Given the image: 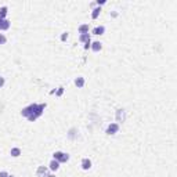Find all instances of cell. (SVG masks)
<instances>
[{"instance_id":"cell-1","label":"cell","mask_w":177,"mask_h":177,"mask_svg":"<svg viewBox=\"0 0 177 177\" xmlns=\"http://www.w3.org/2000/svg\"><path fill=\"white\" fill-rule=\"evenodd\" d=\"M44 108H46V104H31L29 107L24 108L21 111V115L25 116L29 122H35L39 116L43 115Z\"/></svg>"},{"instance_id":"cell-2","label":"cell","mask_w":177,"mask_h":177,"mask_svg":"<svg viewBox=\"0 0 177 177\" xmlns=\"http://www.w3.org/2000/svg\"><path fill=\"white\" fill-rule=\"evenodd\" d=\"M53 159H55V161L60 162V163H65V162L69 161V155L62 152V151H57V152L53 154Z\"/></svg>"},{"instance_id":"cell-3","label":"cell","mask_w":177,"mask_h":177,"mask_svg":"<svg viewBox=\"0 0 177 177\" xmlns=\"http://www.w3.org/2000/svg\"><path fill=\"white\" fill-rule=\"evenodd\" d=\"M118 131H119V125L118 123H111V125H108L105 133L109 134V136H114V134H116Z\"/></svg>"},{"instance_id":"cell-4","label":"cell","mask_w":177,"mask_h":177,"mask_svg":"<svg viewBox=\"0 0 177 177\" xmlns=\"http://www.w3.org/2000/svg\"><path fill=\"white\" fill-rule=\"evenodd\" d=\"M115 118H116V122H125L126 120V111L125 109H118L115 114Z\"/></svg>"},{"instance_id":"cell-5","label":"cell","mask_w":177,"mask_h":177,"mask_svg":"<svg viewBox=\"0 0 177 177\" xmlns=\"http://www.w3.org/2000/svg\"><path fill=\"white\" fill-rule=\"evenodd\" d=\"M48 174V169L46 166H39L38 170H36V176L38 177H47Z\"/></svg>"},{"instance_id":"cell-6","label":"cell","mask_w":177,"mask_h":177,"mask_svg":"<svg viewBox=\"0 0 177 177\" xmlns=\"http://www.w3.org/2000/svg\"><path fill=\"white\" fill-rule=\"evenodd\" d=\"M80 166H82V169L83 170H90L92 169V161H90L89 158H83V159H82V163H80Z\"/></svg>"},{"instance_id":"cell-7","label":"cell","mask_w":177,"mask_h":177,"mask_svg":"<svg viewBox=\"0 0 177 177\" xmlns=\"http://www.w3.org/2000/svg\"><path fill=\"white\" fill-rule=\"evenodd\" d=\"M90 48H92L94 53H98V51H101V48H102V43L101 42H92Z\"/></svg>"},{"instance_id":"cell-8","label":"cell","mask_w":177,"mask_h":177,"mask_svg":"<svg viewBox=\"0 0 177 177\" xmlns=\"http://www.w3.org/2000/svg\"><path fill=\"white\" fill-rule=\"evenodd\" d=\"M10 21H8L7 18L6 20H0V31H7V29H10Z\"/></svg>"},{"instance_id":"cell-9","label":"cell","mask_w":177,"mask_h":177,"mask_svg":"<svg viewBox=\"0 0 177 177\" xmlns=\"http://www.w3.org/2000/svg\"><path fill=\"white\" fill-rule=\"evenodd\" d=\"M21 154H22V151H21V148H18V147H13V148L10 149V155H11L13 158H18Z\"/></svg>"},{"instance_id":"cell-10","label":"cell","mask_w":177,"mask_h":177,"mask_svg":"<svg viewBox=\"0 0 177 177\" xmlns=\"http://www.w3.org/2000/svg\"><path fill=\"white\" fill-rule=\"evenodd\" d=\"M48 169L51 170V172H57V170L60 169V162H57L55 159H53V161L48 163Z\"/></svg>"},{"instance_id":"cell-11","label":"cell","mask_w":177,"mask_h":177,"mask_svg":"<svg viewBox=\"0 0 177 177\" xmlns=\"http://www.w3.org/2000/svg\"><path fill=\"white\" fill-rule=\"evenodd\" d=\"M85 83H86V80L83 76H77L76 79H75V86H76L77 89H82V87L85 86Z\"/></svg>"},{"instance_id":"cell-12","label":"cell","mask_w":177,"mask_h":177,"mask_svg":"<svg viewBox=\"0 0 177 177\" xmlns=\"http://www.w3.org/2000/svg\"><path fill=\"white\" fill-rule=\"evenodd\" d=\"M104 32H105V26H96L94 29H93V35H97V36H101V35H104Z\"/></svg>"},{"instance_id":"cell-13","label":"cell","mask_w":177,"mask_h":177,"mask_svg":"<svg viewBox=\"0 0 177 177\" xmlns=\"http://www.w3.org/2000/svg\"><path fill=\"white\" fill-rule=\"evenodd\" d=\"M77 31H79L80 35H83V33H89V24H82V25H79Z\"/></svg>"},{"instance_id":"cell-14","label":"cell","mask_w":177,"mask_h":177,"mask_svg":"<svg viewBox=\"0 0 177 177\" xmlns=\"http://www.w3.org/2000/svg\"><path fill=\"white\" fill-rule=\"evenodd\" d=\"M79 42H82V43H89V42H92V39H90V35L89 33H83V35H80L79 36Z\"/></svg>"},{"instance_id":"cell-15","label":"cell","mask_w":177,"mask_h":177,"mask_svg":"<svg viewBox=\"0 0 177 177\" xmlns=\"http://www.w3.org/2000/svg\"><path fill=\"white\" fill-rule=\"evenodd\" d=\"M7 14H8V8L6 7V6L0 7V20H6Z\"/></svg>"},{"instance_id":"cell-16","label":"cell","mask_w":177,"mask_h":177,"mask_svg":"<svg viewBox=\"0 0 177 177\" xmlns=\"http://www.w3.org/2000/svg\"><path fill=\"white\" fill-rule=\"evenodd\" d=\"M100 13H101V7H96V8H93L92 18H93V20H97V18H98V15H100Z\"/></svg>"},{"instance_id":"cell-17","label":"cell","mask_w":177,"mask_h":177,"mask_svg":"<svg viewBox=\"0 0 177 177\" xmlns=\"http://www.w3.org/2000/svg\"><path fill=\"white\" fill-rule=\"evenodd\" d=\"M64 90H65V89H64V87H62V86H60V87H58V89H57V90H54V94H55V97H61L62 94H64Z\"/></svg>"},{"instance_id":"cell-18","label":"cell","mask_w":177,"mask_h":177,"mask_svg":"<svg viewBox=\"0 0 177 177\" xmlns=\"http://www.w3.org/2000/svg\"><path fill=\"white\" fill-rule=\"evenodd\" d=\"M68 38H69V33L68 32H64L60 39H61V42H65V40H68Z\"/></svg>"},{"instance_id":"cell-19","label":"cell","mask_w":177,"mask_h":177,"mask_svg":"<svg viewBox=\"0 0 177 177\" xmlns=\"http://www.w3.org/2000/svg\"><path fill=\"white\" fill-rule=\"evenodd\" d=\"M6 42H7V38L3 33H0V44H6Z\"/></svg>"},{"instance_id":"cell-20","label":"cell","mask_w":177,"mask_h":177,"mask_svg":"<svg viewBox=\"0 0 177 177\" xmlns=\"http://www.w3.org/2000/svg\"><path fill=\"white\" fill-rule=\"evenodd\" d=\"M4 83H6V79H4L3 76H0V89L4 86Z\"/></svg>"},{"instance_id":"cell-21","label":"cell","mask_w":177,"mask_h":177,"mask_svg":"<svg viewBox=\"0 0 177 177\" xmlns=\"http://www.w3.org/2000/svg\"><path fill=\"white\" fill-rule=\"evenodd\" d=\"M96 4L100 7V6H102V4H105V0H97V1H96Z\"/></svg>"},{"instance_id":"cell-22","label":"cell","mask_w":177,"mask_h":177,"mask_svg":"<svg viewBox=\"0 0 177 177\" xmlns=\"http://www.w3.org/2000/svg\"><path fill=\"white\" fill-rule=\"evenodd\" d=\"M7 176H8L7 172H4V170H3V172H0V177H7Z\"/></svg>"},{"instance_id":"cell-23","label":"cell","mask_w":177,"mask_h":177,"mask_svg":"<svg viewBox=\"0 0 177 177\" xmlns=\"http://www.w3.org/2000/svg\"><path fill=\"white\" fill-rule=\"evenodd\" d=\"M90 46H92V42L86 43V44H85V50H89V48H90Z\"/></svg>"},{"instance_id":"cell-24","label":"cell","mask_w":177,"mask_h":177,"mask_svg":"<svg viewBox=\"0 0 177 177\" xmlns=\"http://www.w3.org/2000/svg\"><path fill=\"white\" fill-rule=\"evenodd\" d=\"M47 177H55V174H47Z\"/></svg>"},{"instance_id":"cell-25","label":"cell","mask_w":177,"mask_h":177,"mask_svg":"<svg viewBox=\"0 0 177 177\" xmlns=\"http://www.w3.org/2000/svg\"><path fill=\"white\" fill-rule=\"evenodd\" d=\"M7 177H14V176H13V174H8V176Z\"/></svg>"}]
</instances>
